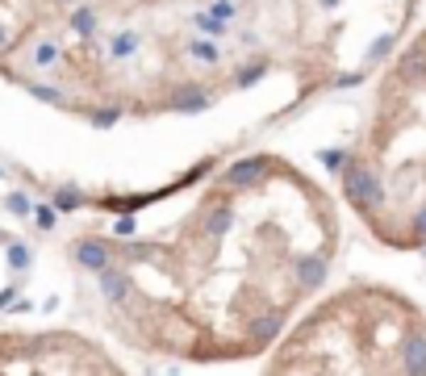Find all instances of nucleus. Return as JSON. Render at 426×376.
<instances>
[{
	"instance_id": "nucleus-3",
	"label": "nucleus",
	"mask_w": 426,
	"mask_h": 376,
	"mask_svg": "<svg viewBox=\"0 0 426 376\" xmlns=\"http://www.w3.org/2000/svg\"><path fill=\"white\" fill-rule=\"evenodd\" d=\"M263 368L297 376H422L426 310L385 281H347L297 313Z\"/></svg>"
},
{
	"instance_id": "nucleus-4",
	"label": "nucleus",
	"mask_w": 426,
	"mask_h": 376,
	"mask_svg": "<svg viewBox=\"0 0 426 376\" xmlns=\"http://www.w3.org/2000/svg\"><path fill=\"white\" fill-rule=\"evenodd\" d=\"M13 268H26V247H13Z\"/></svg>"
},
{
	"instance_id": "nucleus-2",
	"label": "nucleus",
	"mask_w": 426,
	"mask_h": 376,
	"mask_svg": "<svg viewBox=\"0 0 426 376\" xmlns=\"http://www.w3.org/2000/svg\"><path fill=\"white\" fill-rule=\"evenodd\" d=\"M339 197L385 251H426V26L385 67L356 142L339 163Z\"/></svg>"
},
{
	"instance_id": "nucleus-1",
	"label": "nucleus",
	"mask_w": 426,
	"mask_h": 376,
	"mask_svg": "<svg viewBox=\"0 0 426 376\" xmlns=\"http://www.w3.org/2000/svg\"><path fill=\"white\" fill-rule=\"evenodd\" d=\"M343 243L330 188L255 151L226 163L159 230L80 239L109 326L142 355L230 364L267 355L305 310Z\"/></svg>"
}]
</instances>
